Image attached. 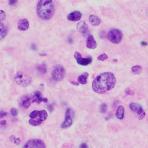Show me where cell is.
Instances as JSON below:
<instances>
[{"label":"cell","mask_w":148,"mask_h":148,"mask_svg":"<svg viewBox=\"0 0 148 148\" xmlns=\"http://www.w3.org/2000/svg\"><path fill=\"white\" fill-rule=\"evenodd\" d=\"M116 79L112 72H104L96 77L92 81V90L98 94H103L114 88Z\"/></svg>","instance_id":"cell-1"},{"label":"cell","mask_w":148,"mask_h":148,"mask_svg":"<svg viewBox=\"0 0 148 148\" xmlns=\"http://www.w3.org/2000/svg\"><path fill=\"white\" fill-rule=\"evenodd\" d=\"M36 13L38 17L43 20L51 19L54 13L53 0H39L36 5Z\"/></svg>","instance_id":"cell-2"},{"label":"cell","mask_w":148,"mask_h":148,"mask_svg":"<svg viewBox=\"0 0 148 148\" xmlns=\"http://www.w3.org/2000/svg\"><path fill=\"white\" fill-rule=\"evenodd\" d=\"M47 113L45 110L40 111L37 110H33L29 114L30 119L28 121V123L32 126L39 125L47 119Z\"/></svg>","instance_id":"cell-3"},{"label":"cell","mask_w":148,"mask_h":148,"mask_svg":"<svg viewBox=\"0 0 148 148\" xmlns=\"http://www.w3.org/2000/svg\"><path fill=\"white\" fill-rule=\"evenodd\" d=\"M14 79L16 83L21 87H27L32 83V77L21 71L17 72Z\"/></svg>","instance_id":"cell-4"},{"label":"cell","mask_w":148,"mask_h":148,"mask_svg":"<svg viewBox=\"0 0 148 148\" xmlns=\"http://www.w3.org/2000/svg\"><path fill=\"white\" fill-rule=\"evenodd\" d=\"M123 37L122 32L118 29H112L109 31L107 34V39L108 40L114 44L119 43Z\"/></svg>","instance_id":"cell-5"},{"label":"cell","mask_w":148,"mask_h":148,"mask_svg":"<svg viewBox=\"0 0 148 148\" xmlns=\"http://www.w3.org/2000/svg\"><path fill=\"white\" fill-rule=\"evenodd\" d=\"M65 73V71L64 66L61 65H56L53 68L51 76L55 81L60 82L64 79Z\"/></svg>","instance_id":"cell-6"},{"label":"cell","mask_w":148,"mask_h":148,"mask_svg":"<svg viewBox=\"0 0 148 148\" xmlns=\"http://www.w3.org/2000/svg\"><path fill=\"white\" fill-rule=\"evenodd\" d=\"M74 116V112L72 109L68 108L65 112V120L62 123L61 127L62 129H66L71 127L73 123V118Z\"/></svg>","instance_id":"cell-7"},{"label":"cell","mask_w":148,"mask_h":148,"mask_svg":"<svg viewBox=\"0 0 148 148\" xmlns=\"http://www.w3.org/2000/svg\"><path fill=\"white\" fill-rule=\"evenodd\" d=\"M23 148H46L44 142L39 139H33L28 140Z\"/></svg>","instance_id":"cell-8"},{"label":"cell","mask_w":148,"mask_h":148,"mask_svg":"<svg viewBox=\"0 0 148 148\" xmlns=\"http://www.w3.org/2000/svg\"><path fill=\"white\" fill-rule=\"evenodd\" d=\"M129 106L132 111L137 114L139 120H142L145 117L146 115L145 112L144 111L142 106L140 104L135 102H132L130 103Z\"/></svg>","instance_id":"cell-9"},{"label":"cell","mask_w":148,"mask_h":148,"mask_svg":"<svg viewBox=\"0 0 148 148\" xmlns=\"http://www.w3.org/2000/svg\"><path fill=\"white\" fill-rule=\"evenodd\" d=\"M82 17V13L78 10H75L68 14V15L67 16V19L69 21H76L80 20Z\"/></svg>","instance_id":"cell-10"},{"label":"cell","mask_w":148,"mask_h":148,"mask_svg":"<svg viewBox=\"0 0 148 148\" xmlns=\"http://www.w3.org/2000/svg\"><path fill=\"white\" fill-rule=\"evenodd\" d=\"M31 101H32V102H36L38 103H40L41 102H44L45 103H47L48 101V99L46 98H42L40 92L39 91H36L34 92V96L31 98Z\"/></svg>","instance_id":"cell-11"},{"label":"cell","mask_w":148,"mask_h":148,"mask_svg":"<svg viewBox=\"0 0 148 148\" xmlns=\"http://www.w3.org/2000/svg\"><path fill=\"white\" fill-rule=\"evenodd\" d=\"M29 24L27 19L22 18L18 21L17 22V28L19 30L24 31H27L29 28Z\"/></svg>","instance_id":"cell-12"},{"label":"cell","mask_w":148,"mask_h":148,"mask_svg":"<svg viewBox=\"0 0 148 148\" xmlns=\"http://www.w3.org/2000/svg\"><path fill=\"white\" fill-rule=\"evenodd\" d=\"M97 46V43L96 42L94 36L92 35H89L86 40V47L90 49H94Z\"/></svg>","instance_id":"cell-13"},{"label":"cell","mask_w":148,"mask_h":148,"mask_svg":"<svg viewBox=\"0 0 148 148\" xmlns=\"http://www.w3.org/2000/svg\"><path fill=\"white\" fill-rule=\"evenodd\" d=\"M76 28L80 33L84 34L87 31L88 27V25H87V23L84 21L83 20V21H79L77 24Z\"/></svg>","instance_id":"cell-14"},{"label":"cell","mask_w":148,"mask_h":148,"mask_svg":"<svg viewBox=\"0 0 148 148\" xmlns=\"http://www.w3.org/2000/svg\"><path fill=\"white\" fill-rule=\"evenodd\" d=\"M88 21H89V23L92 25L95 26V27L98 26L100 24V23H101V18L99 17H98L97 16L94 15V14H91L89 16Z\"/></svg>","instance_id":"cell-15"},{"label":"cell","mask_w":148,"mask_h":148,"mask_svg":"<svg viewBox=\"0 0 148 148\" xmlns=\"http://www.w3.org/2000/svg\"><path fill=\"white\" fill-rule=\"evenodd\" d=\"M92 59L91 57H87V58H79L76 60V62L78 64L80 65H83V66H86L89 64H90L92 62Z\"/></svg>","instance_id":"cell-16"},{"label":"cell","mask_w":148,"mask_h":148,"mask_svg":"<svg viewBox=\"0 0 148 148\" xmlns=\"http://www.w3.org/2000/svg\"><path fill=\"white\" fill-rule=\"evenodd\" d=\"M88 73L87 72H84L82 75H79L77 77V82L81 84H86L87 82V78Z\"/></svg>","instance_id":"cell-17"},{"label":"cell","mask_w":148,"mask_h":148,"mask_svg":"<svg viewBox=\"0 0 148 148\" xmlns=\"http://www.w3.org/2000/svg\"><path fill=\"white\" fill-rule=\"evenodd\" d=\"M124 111L125 109L123 106H119L116 112V116L119 120H123L124 116Z\"/></svg>","instance_id":"cell-18"},{"label":"cell","mask_w":148,"mask_h":148,"mask_svg":"<svg viewBox=\"0 0 148 148\" xmlns=\"http://www.w3.org/2000/svg\"><path fill=\"white\" fill-rule=\"evenodd\" d=\"M7 34V29L5 25L0 22V40L3 39Z\"/></svg>","instance_id":"cell-19"},{"label":"cell","mask_w":148,"mask_h":148,"mask_svg":"<svg viewBox=\"0 0 148 148\" xmlns=\"http://www.w3.org/2000/svg\"><path fill=\"white\" fill-rule=\"evenodd\" d=\"M36 69L38 72H39L40 73H42V74H45L47 71V66L45 64H42L39 65L36 67Z\"/></svg>","instance_id":"cell-20"},{"label":"cell","mask_w":148,"mask_h":148,"mask_svg":"<svg viewBox=\"0 0 148 148\" xmlns=\"http://www.w3.org/2000/svg\"><path fill=\"white\" fill-rule=\"evenodd\" d=\"M142 67L140 65H135L131 68V71L133 73L139 75L142 72Z\"/></svg>","instance_id":"cell-21"},{"label":"cell","mask_w":148,"mask_h":148,"mask_svg":"<svg viewBox=\"0 0 148 148\" xmlns=\"http://www.w3.org/2000/svg\"><path fill=\"white\" fill-rule=\"evenodd\" d=\"M31 102H32L31 98H27V99L23 100V101L22 102V105L24 108L28 109L30 106Z\"/></svg>","instance_id":"cell-22"},{"label":"cell","mask_w":148,"mask_h":148,"mask_svg":"<svg viewBox=\"0 0 148 148\" xmlns=\"http://www.w3.org/2000/svg\"><path fill=\"white\" fill-rule=\"evenodd\" d=\"M107 110V105L106 103H103L100 106V109H99V111L101 113H105L106 112Z\"/></svg>","instance_id":"cell-23"},{"label":"cell","mask_w":148,"mask_h":148,"mask_svg":"<svg viewBox=\"0 0 148 148\" xmlns=\"http://www.w3.org/2000/svg\"><path fill=\"white\" fill-rule=\"evenodd\" d=\"M97 58H98V60H99V61H104V60H106V59L108 58V55H106V54L103 53V54H102L99 55V56Z\"/></svg>","instance_id":"cell-24"},{"label":"cell","mask_w":148,"mask_h":148,"mask_svg":"<svg viewBox=\"0 0 148 148\" xmlns=\"http://www.w3.org/2000/svg\"><path fill=\"white\" fill-rule=\"evenodd\" d=\"M6 18V13L2 10H0V21H3Z\"/></svg>","instance_id":"cell-25"},{"label":"cell","mask_w":148,"mask_h":148,"mask_svg":"<svg viewBox=\"0 0 148 148\" xmlns=\"http://www.w3.org/2000/svg\"><path fill=\"white\" fill-rule=\"evenodd\" d=\"M125 92L127 94V95H134V92L130 88H127L125 90Z\"/></svg>","instance_id":"cell-26"},{"label":"cell","mask_w":148,"mask_h":148,"mask_svg":"<svg viewBox=\"0 0 148 148\" xmlns=\"http://www.w3.org/2000/svg\"><path fill=\"white\" fill-rule=\"evenodd\" d=\"M10 113L13 116H16L17 115V110L16 108H12L10 109Z\"/></svg>","instance_id":"cell-27"},{"label":"cell","mask_w":148,"mask_h":148,"mask_svg":"<svg viewBox=\"0 0 148 148\" xmlns=\"http://www.w3.org/2000/svg\"><path fill=\"white\" fill-rule=\"evenodd\" d=\"M74 57L76 60H77V59H78L79 58H81L82 57V54H81L80 53H79L78 51H76L74 54Z\"/></svg>","instance_id":"cell-28"},{"label":"cell","mask_w":148,"mask_h":148,"mask_svg":"<svg viewBox=\"0 0 148 148\" xmlns=\"http://www.w3.org/2000/svg\"><path fill=\"white\" fill-rule=\"evenodd\" d=\"M7 112H4V111H1L0 112V119H2L5 117L7 115Z\"/></svg>","instance_id":"cell-29"},{"label":"cell","mask_w":148,"mask_h":148,"mask_svg":"<svg viewBox=\"0 0 148 148\" xmlns=\"http://www.w3.org/2000/svg\"><path fill=\"white\" fill-rule=\"evenodd\" d=\"M17 2V0H9L8 1V3L9 5H13L16 4Z\"/></svg>","instance_id":"cell-30"},{"label":"cell","mask_w":148,"mask_h":148,"mask_svg":"<svg viewBox=\"0 0 148 148\" xmlns=\"http://www.w3.org/2000/svg\"><path fill=\"white\" fill-rule=\"evenodd\" d=\"M79 148H88L87 145L86 143H82L80 146H79Z\"/></svg>","instance_id":"cell-31"},{"label":"cell","mask_w":148,"mask_h":148,"mask_svg":"<svg viewBox=\"0 0 148 148\" xmlns=\"http://www.w3.org/2000/svg\"><path fill=\"white\" fill-rule=\"evenodd\" d=\"M14 143L15 144H16V145H19L20 143V142H21V140H20V138H16L15 139V140H14Z\"/></svg>","instance_id":"cell-32"},{"label":"cell","mask_w":148,"mask_h":148,"mask_svg":"<svg viewBox=\"0 0 148 148\" xmlns=\"http://www.w3.org/2000/svg\"><path fill=\"white\" fill-rule=\"evenodd\" d=\"M47 109H49V110L50 112H52L53 110V106L52 104H49L47 106Z\"/></svg>","instance_id":"cell-33"},{"label":"cell","mask_w":148,"mask_h":148,"mask_svg":"<svg viewBox=\"0 0 148 148\" xmlns=\"http://www.w3.org/2000/svg\"><path fill=\"white\" fill-rule=\"evenodd\" d=\"M71 83L72 84H73V85H74V86H79V84L78 82H74V81H71Z\"/></svg>","instance_id":"cell-34"},{"label":"cell","mask_w":148,"mask_h":148,"mask_svg":"<svg viewBox=\"0 0 148 148\" xmlns=\"http://www.w3.org/2000/svg\"><path fill=\"white\" fill-rule=\"evenodd\" d=\"M31 48L34 50H36V45L34 43H32L31 45Z\"/></svg>","instance_id":"cell-35"},{"label":"cell","mask_w":148,"mask_h":148,"mask_svg":"<svg viewBox=\"0 0 148 148\" xmlns=\"http://www.w3.org/2000/svg\"><path fill=\"white\" fill-rule=\"evenodd\" d=\"M6 121L5 120H1V122H0V124L1 125H6Z\"/></svg>","instance_id":"cell-36"},{"label":"cell","mask_w":148,"mask_h":148,"mask_svg":"<svg viewBox=\"0 0 148 148\" xmlns=\"http://www.w3.org/2000/svg\"><path fill=\"white\" fill-rule=\"evenodd\" d=\"M141 45H142V46H146V45H147V43L146 42L142 41V42H141Z\"/></svg>","instance_id":"cell-37"},{"label":"cell","mask_w":148,"mask_h":148,"mask_svg":"<svg viewBox=\"0 0 148 148\" xmlns=\"http://www.w3.org/2000/svg\"><path fill=\"white\" fill-rule=\"evenodd\" d=\"M39 56H42V57H43V56H47V54H46V53H39Z\"/></svg>","instance_id":"cell-38"}]
</instances>
